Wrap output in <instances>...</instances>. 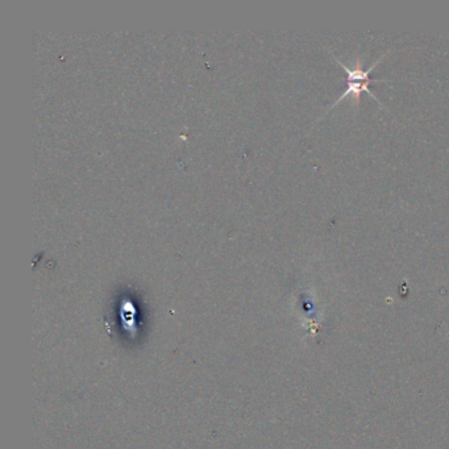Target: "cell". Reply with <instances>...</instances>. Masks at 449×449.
<instances>
[{
	"instance_id": "cell-1",
	"label": "cell",
	"mask_w": 449,
	"mask_h": 449,
	"mask_svg": "<svg viewBox=\"0 0 449 449\" xmlns=\"http://www.w3.org/2000/svg\"><path fill=\"white\" fill-rule=\"evenodd\" d=\"M385 54H386V53H385ZM385 54H383L382 57H380V58H378V61H377L376 63H373L372 66H370L369 69H366V70L362 69L361 61H360V58H357V61H356V67H355V69L351 70V69H349V67L345 66V65L342 62V61H339V59L336 58V57H334V58H336V61H338L339 65H340V66H342L343 69H344L345 71H347V74H348V88H347V90L344 91V94H343L342 96H340V98L338 99V101H336V103H334V104L332 105V107L328 108L327 112L331 111V109L334 107V105H338L339 103H340V101H342L343 99L347 98V96H352V98H353V100H355L356 104H360V100H361V94H362V92H364V91H365V92H368V94H369L370 96H372V98H374L377 101H378V103H380V100H378V99L376 98V95L373 94L372 91L369 90V86H370V83H372V82H385V80H387V79H383V78H382V79H372V78H370V73H372V70L374 69V67H376L377 65H378V62H380L381 59H382L383 57H385Z\"/></svg>"
}]
</instances>
